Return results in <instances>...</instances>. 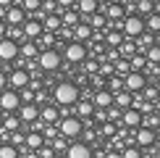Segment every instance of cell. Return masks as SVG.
Returning a JSON list of instances; mask_svg holds the SVG:
<instances>
[{
  "instance_id": "cell-24",
  "label": "cell",
  "mask_w": 160,
  "mask_h": 158,
  "mask_svg": "<svg viewBox=\"0 0 160 158\" xmlns=\"http://www.w3.org/2000/svg\"><path fill=\"white\" fill-rule=\"evenodd\" d=\"M76 11L87 18V16H92V13L100 11V3H97V0H76Z\"/></svg>"
},
{
  "instance_id": "cell-48",
  "label": "cell",
  "mask_w": 160,
  "mask_h": 158,
  "mask_svg": "<svg viewBox=\"0 0 160 158\" xmlns=\"http://www.w3.org/2000/svg\"><path fill=\"white\" fill-rule=\"evenodd\" d=\"M58 3V11H63V8H76V0H55Z\"/></svg>"
},
{
  "instance_id": "cell-50",
  "label": "cell",
  "mask_w": 160,
  "mask_h": 158,
  "mask_svg": "<svg viewBox=\"0 0 160 158\" xmlns=\"http://www.w3.org/2000/svg\"><path fill=\"white\" fill-rule=\"evenodd\" d=\"M152 111H155V113H160V95L155 97V103H152Z\"/></svg>"
},
{
  "instance_id": "cell-43",
  "label": "cell",
  "mask_w": 160,
  "mask_h": 158,
  "mask_svg": "<svg viewBox=\"0 0 160 158\" xmlns=\"http://www.w3.org/2000/svg\"><path fill=\"white\" fill-rule=\"evenodd\" d=\"M84 74L87 76H92V74H97V71H100V61H95V58H89V61H87V58H84Z\"/></svg>"
},
{
  "instance_id": "cell-5",
  "label": "cell",
  "mask_w": 160,
  "mask_h": 158,
  "mask_svg": "<svg viewBox=\"0 0 160 158\" xmlns=\"http://www.w3.org/2000/svg\"><path fill=\"white\" fill-rule=\"evenodd\" d=\"M121 32H123V37H126V40H137V37L144 32V18H142V16H137V13H126V16H123V26H121Z\"/></svg>"
},
{
  "instance_id": "cell-3",
  "label": "cell",
  "mask_w": 160,
  "mask_h": 158,
  "mask_svg": "<svg viewBox=\"0 0 160 158\" xmlns=\"http://www.w3.org/2000/svg\"><path fill=\"white\" fill-rule=\"evenodd\" d=\"M37 63H39V69H42L45 74H52V71H58V69H61L63 55H61V53H58L55 48H48V50H39Z\"/></svg>"
},
{
  "instance_id": "cell-46",
  "label": "cell",
  "mask_w": 160,
  "mask_h": 158,
  "mask_svg": "<svg viewBox=\"0 0 160 158\" xmlns=\"http://www.w3.org/2000/svg\"><path fill=\"white\" fill-rule=\"evenodd\" d=\"M68 142H71V140H66L63 134H58V137H55V142H52V150H55V153H66Z\"/></svg>"
},
{
  "instance_id": "cell-27",
  "label": "cell",
  "mask_w": 160,
  "mask_h": 158,
  "mask_svg": "<svg viewBox=\"0 0 160 158\" xmlns=\"http://www.w3.org/2000/svg\"><path fill=\"white\" fill-rule=\"evenodd\" d=\"M155 11V3H152V0H134V11L131 13H137V16H150V13Z\"/></svg>"
},
{
  "instance_id": "cell-8",
  "label": "cell",
  "mask_w": 160,
  "mask_h": 158,
  "mask_svg": "<svg viewBox=\"0 0 160 158\" xmlns=\"http://www.w3.org/2000/svg\"><path fill=\"white\" fill-rule=\"evenodd\" d=\"M144 84H147V74H144V71H129V74L123 76V90H129L131 95H134V92H142Z\"/></svg>"
},
{
  "instance_id": "cell-29",
  "label": "cell",
  "mask_w": 160,
  "mask_h": 158,
  "mask_svg": "<svg viewBox=\"0 0 160 158\" xmlns=\"http://www.w3.org/2000/svg\"><path fill=\"white\" fill-rule=\"evenodd\" d=\"M55 42H58L55 32H42V34L37 37V45H39L42 50H48V48H55Z\"/></svg>"
},
{
  "instance_id": "cell-52",
  "label": "cell",
  "mask_w": 160,
  "mask_h": 158,
  "mask_svg": "<svg viewBox=\"0 0 160 158\" xmlns=\"http://www.w3.org/2000/svg\"><path fill=\"white\" fill-rule=\"evenodd\" d=\"M16 0H0V8H8V5H13Z\"/></svg>"
},
{
  "instance_id": "cell-53",
  "label": "cell",
  "mask_w": 160,
  "mask_h": 158,
  "mask_svg": "<svg viewBox=\"0 0 160 158\" xmlns=\"http://www.w3.org/2000/svg\"><path fill=\"white\" fill-rule=\"evenodd\" d=\"M0 37H5V21L0 18Z\"/></svg>"
},
{
  "instance_id": "cell-41",
  "label": "cell",
  "mask_w": 160,
  "mask_h": 158,
  "mask_svg": "<svg viewBox=\"0 0 160 158\" xmlns=\"http://www.w3.org/2000/svg\"><path fill=\"white\" fill-rule=\"evenodd\" d=\"M121 158H142V148L134 145V142H129V145L121 150Z\"/></svg>"
},
{
  "instance_id": "cell-23",
  "label": "cell",
  "mask_w": 160,
  "mask_h": 158,
  "mask_svg": "<svg viewBox=\"0 0 160 158\" xmlns=\"http://www.w3.org/2000/svg\"><path fill=\"white\" fill-rule=\"evenodd\" d=\"M71 37H74V40H79V42H87V40L92 37V26L87 24V21H79L74 29H71Z\"/></svg>"
},
{
  "instance_id": "cell-36",
  "label": "cell",
  "mask_w": 160,
  "mask_h": 158,
  "mask_svg": "<svg viewBox=\"0 0 160 158\" xmlns=\"http://www.w3.org/2000/svg\"><path fill=\"white\" fill-rule=\"evenodd\" d=\"M142 127L158 129V127H160V113H155V111H150V113H142Z\"/></svg>"
},
{
  "instance_id": "cell-7",
  "label": "cell",
  "mask_w": 160,
  "mask_h": 158,
  "mask_svg": "<svg viewBox=\"0 0 160 158\" xmlns=\"http://www.w3.org/2000/svg\"><path fill=\"white\" fill-rule=\"evenodd\" d=\"M129 132H131L134 145H139V148H150V145L158 140L155 129H150V127H137V129H129Z\"/></svg>"
},
{
  "instance_id": "cell-9",
  "label": "cell",
  "mask_w": 160,
  "mask_h": 158,
  "mask_svg": "<svg viewBox=\"0 0 160 158\" xmlns=\"http://www.w3.org/2000/svg\"><path fill=\"white\" fill-rule=\"evenodd\" d=\"M66 158H92V145L84 140H71L66 148Z\"/></svg>"
},
{
  "instance_id": "cell-47",
  "label": "cell",
  "mask_w": 160,
  "mask_h": 158,
  "mask_svg": "<svg viewBox=\"0 0 160 158\" xmlns=\"http://www.w3.org/2000/svg\"><path fill=\"white\" fill-rule=\"evenodd\" d=\"M42 13H58V3L55 0H42V8H39Z\"/></svg>"
},
{
  "instance_id": "cell-55",
  "label": "cell",
  "mask_w": 160,
  "mask_h": 158,
  "mask_svg": "<svg viewBox=\"0 0 160 158\" xmlns=\"http://www.w3.org/2000/svg\"><path fill=\"white\" fill-rule=\"evenodd\" d=\"M97 3H100V5H108V3H113V0H97Z\"/></svg>"
},
{
  "instance_id": "cell-1",
  "label": "cell",
  "mask_w": 160,
  "mask_h": 158,
  "mask_svg": "<svg viewBox=\"0 0 160 158\" xmlns=\"http://www.w3.org/2000/svg\"><path fill=\"white\" fill-rule=\"evenodd\" d=\"M79 100V84L71 82V79H63L52 87V103L58 105H74Z\"/></svg>"
},
{
  "instance_id": "cell-31",
  "label": "cell",
  "mask_w": 160,
  "mask_h": 158,
  "mask_svg": "<svg viewBox=\"0 0 160 158\" xmlns=\"http://www.w3.org/2000/svg\"><path fill=\"white\" fill-rule=\"evenodd\" d=\"M129 69L131 71H144V69H147V58H144V53H134V55L129 58Z\"/></svg>"
},
{
  "instance_id": "cell-13",
  "label": "cell",
  "mask_w": 160,
  "mask_h": 158,
  "mask_svg": "<svg viewBox=\"0 0 160 158\" xmlns=\"http://www.w3.org/2000/svg\"><path fill=\"white\" fill-rule=\"evenodd\" d=\"M37 55H39L37 40H21V42H18V58H21V61H34Z\"/></svg>"
},
{
  "instance_id": "cell-33",
  "label": "cell",
  "mask_w": 160,
  "mask_h": 158,
  "mask_svg": "<svg viewBox=\"0 0 160 158\" xmlns=\"http://www.w3.org/2000/svg\"><path fill=\"white\" fill-rule=\"evenodd\" d=\"M3 129L8 132H16V129H21V118H18L16 113H5V118H3Z\"/></svg>"
},
{
  "instance_id": "cell-39",
  "label": "cell",
  "mask_w": 160,
  "mask_h": 158,
  "mask_svg": "<svg viewBox=\"0 0 160 158\" xmlns=\"http://www.w3.org/2000/svg\"><path fill=\"white\" fill-rule=\"evenodd\" d=\"M158 95H160V92H158V87H155V82H147V84L142 87V97H144L147 103H155Z\"/></svg>"
},
{
  "instance_id": "cell-22",
  "label": "cell",
  "mask_w": 160,
  "mask_h": 158,
  "mask_svg": "<svg viewBox=\"0 0 160 158\" xmlns=\"http://www.w3.org/2000/svg\"><path fill=\"white\" fill-rule=\"evenodd\" d=\"M79 21H82V13H79L76 8H63V11H61V24H63V26L74 29Z\"/></svg>"
},
{
  "instance_id": "cell-51",
  "label": "cell",
  "mask_w": 160,
  "mask_h": 158,
  "mask_svg": "<svg viewBox=\"0 0 160 158\" xmlns=\"http://www.w3.org/2000/svg\"><path fill=\"white\" fill-rule=\"evenodd\" d=\"M105 158H121V150H110V153L105 155Z\"/></svg>"
},
{
  "instance_id": "cell-20",
  "label": "cell",
  "mask_w": 160,
  "mask_h": 158,
  "mask_svg": "<svg viewBox=\"0 0 160 158\" xmlns=\"http://www.w3.org/2000/svg\"><path fill=\"white\" fill-rule=\"evenodd\" d=\"M42 145H45V134H42V132H37V129H26L24 148H29V150H39Z\"/></svg>"
},
{
  "instance_id": "cell-6",
  "label": "cell",
  "mask_w": 160,
  "mask_h": 158,
  "mask_svg": "<svg viewBox=\"0 0 160 158\" xmlns=\"http://www.w3.org/2000/svg\"><path fill=\"white\" fill-rule=\"evenodd\" d=\"M18 105H21V97H18V90H0V111L3 113H16Z\"/></svg>"
},
{
  "instance_id": "cell-38",
  "label": "cell",
  "mask_w": 160,
  "mask_h": 158,
  "mask_svg": "<svg viewBox=\"0 0 160 158\" xmlns=\"http://www.w3.org/2000/svg\"><path fill=\"white\" fill-rule=\"evenodd\" d=\"M0 158H18V148L13 142H0Z\"/></svg>"
},
{
  "instance_id": "cell-16",
  "label": "cell",
  "mask_w": 160,
  "mask_h": 158,
  "mask_svg": "<svg viewBox=\"0 0 160 158\" xmlns=\"http://www.w3.org/2000/svg\"><path fill=\"white\" fill-rule=\"evenodd\" d=\"M21 32H24V40H37L39 34H42V21H37L34 16L32 18H24V24H21Z\"/></svg>"
},
{
  "instance_id": "cell-44",
  "label": "cell",
  "mask_w": 160,
  "mask_h": 158,
  "mask_svg": "<svg viewBox=\"0 0 160 158\" xmlns=\"http://www.w3.org/2000/svg\"><path fill=\"white\" fill-rule=\"evenodd\" d=\"M121 113H123V108H118V105H110V108H105V116H108V121H121Z\"/></svg>"
},
{
  "instance_id": "cell-30",
  "label": "cell",
  "mask_w": 160,
  "mask_h": 158,
  "mask_svg": "<svg viewBox=\"0 0 160 158\" xmlns=\"http://www.w3.org/2000/svg\"><path fill=\"white\" fill-rule=\"evenodd\" d=\"M108 48H118V45L123 42V32H116V29H108L105 32V40H102Z\"/></svg>"
},
{
  "instance_id": "cell-21",
  "label": "cell",
  "mask_w": 160,
  "mask_h": 158,
  "mask_svg": "<svg viewBox=\"0 0 160 158\" xmlns=\"http://www.w3.org/2000/svg\"><path fill=\"white\" fill-rule=\"evenodd\" d=\"M39 121L42 124H58V103L55 105H52V100L45 103L42 108H39Z\"/></svg>"
},
{
  "instance_id": "cell-19",
  "label": "cell",
  "mask_w": 160,
  "mask_h": 158,
  "mask_svg": "<svg viewBox=\"0 0 160 158\" xmlns=\"http://www.w3.org/2000/svg\"><path fill=\"white\" fill-rule=\"evenodd\" d=\"M123 16H126V8H123L121 0H113V3L105 5V18H108V21H121Z\"/></svg>"
},
{
  "instance_id": "cell-2",
  "label": "cell",
  "mask_w": 160,
  "mask_h": 158,
  "mask_svg": "<svg viewBox=\"0 0 160 158\" xmlns=\"http://www.w3.org/2000/svg\"><path fill=\"white\" fill-rule=\"evenodd\" d=\"M82 129H84V121L76 118L74 113L58 118V132H61L66 140H79V137H82Z\"/></svg>"
},
{
  "instance_id": "cell-56",
  "label": "cell",
  "mask_w": 160,
  "mask_h": 158,
  "mask_svg": "<svg viewBox=\"0 0 160 158\" xmlns=\"http://www.w3.org/2000/svg\"><path fill=\"white\" fill-rule=\"evenodd\" d=\"M152 3H155V5H160V0H152Z\"/></svg>"
},
{
  "instance_id": "cell-37",
  "label": "cell",
  "mask_w": 160,
  "mask_h": 158,
  "mask_svg": "<svg viewBox=\"0 0 160 158\" xmlns=\"http://www.w3.org/2000/svg\"><path fill=\"white\" fill-rule=\"evenodd\" d=\"M116 132H118V124H116V121H102V124H100V129H97V134H102V137H116Z\"/></svg>"
},
{
  "instance_id": "cell-45",
  "label": "cell",
  "mask_w": 160,
  "mask_h": 158,
  "mask_svg": "<svg viewBox=\"0 0 160 158\" xmlns=\"http://www.w3.org/2000/svg\"><path fill=\"white\" fill-rule=\"evenodd\" d=\"M21 8L26 13H37L39 8H42V0H21Z\"/></svg>"
},
{
  "instance_id": "cell-42",
  "label": "cell",
  "mask_w": 160,
  "mask_h": 158,
  "mask_svg": "<svg viewBox=\"0 0 160 158\" xmlns=\"http://www.w3.org/2000/svg\"><path fill=\"white\" fill-rule=\"evenodd\" d=\"M5 37L13 40V42H21V40H24V32H21V26H8V24H5Z\"/></svg>"
},
{
  "instance_id": "cell-54",
  "label": "cell",
  "mask_w": 160,
  "mask_h": 158,
  "mask_svg": "<svg viewBox=\"0 0 160 158\" xmlns=\"http://www.w3.org/2000/svg\"><path fill=\"white\" fill-rule=\"evenodd\" d=\"M155 87H158V92H160V74L155 76Z\"/></svg>"
},
{
  "instance_id": "cell-10",
  "label": "cell",
  "mask_w": 160,
  "mask_h": 158,
  "mask_svg": "<svg viewBox=\"0 0 160 158\" xmlns=\"http://www.w3.org/2000/svg\"><path fill=\"white\" fill-rule=\"evenodd\" d=\"M16 116L21 118V127H26V124H34L39 118V105L37 103H21L16 111Z\"/></svg>"
},
{
  "instance_id": "cell-11",
  "label": "cell",
  "mask_w": 160,
  "mask_h": 158,
  "mask_svg": "<svg viewBox=\"0 0 160 158\" xmlns=\"http://www.w3.org/2000/svg\"><path fill=\"white\" fill-rule=\"evenodd\" d=\"M0 61L3 63L18 61V42H13L8 37H0Z\"/></svg>"
},
{
  "instance_id": "cell-12",
  "label": "cell",
  "mask_w": 160,
  "mask_h": 158,
  "mask_svg": "<svg viewBox=\"0 0 160 158\" xmlns=\"http://www.w3.org/2000/svg\"><path fill=\"white\" fill-rule=\"evenodd\" d=\"M24 18H26V11L21 8V5H8L5 13H3V21L8 24V26H21Z\"/></svg>"
},
{
  "instance_id": "cell-40",
  "label": "cell",
  "mask_w": 160,
  "mask_h": 158,
  "mask_svg": "<svg viewBox=\"0 0 160 158\" xmlns=\"http://www.w3.org/2000/svg\"><path fill=\"white\" fill-rule=\"evenodd\" d=\"M144 58H147V63H160V45L152 42L147 50H144Z\"/></svg>"
},
{
  "instance_id": "cell-15",
  "label": "cell",
  "mask_w": 160,
  "mask_h": 158,
  "mask_svg": "<svg viewBox=\"0 0 160 158\" xmlns=\"http://www.w3.org/2000/svg\"><path fill=\"white\" fill-rule=\"evenodd\" d=\"M71 111H74L76 118H82V121H89L92 113H95V105H92V100L87 97V100H76L74 105H71Z\"/></svg>"
},
{
  "instance_id": "cell-14",
  "label": "cell",
  "mask_w": 160,
  "mask_h": 158,
  "mask_svg": "<svg viewBox=\"0 0 160 158\" xmlns=\"http://www.w3.org/2000/svg\"><path fill=\"white\" fill-rule=\"evenodd\" d=\"M8 87L11 90H21V87H26V84H29V74H26V69H13V71H8Z\"/></svg>"
},
{
  "instance_id": "cell-18",
  "label": "cell",
  "mask_w": 160,
  "mask_h": 158,
  "mask_svg": "<svg viewBox=\"0 0 160 158\" xmlns=\"http://www.w3.org/2000/svg\"><path fill=\"white\" fill-rule=\"evenodd\" d=\"M121 127H126V129L142 127V113H139L137 108H123V113H121Z\"/></svg>"
},
{
  "instance_id": "cell-49",
  "label": "cell",
  "mask_w": 160,
  "mask_h": 158,
  "mask_svg": "<svg viewBox=\"0 0 160 158\" xmlns=\"http://www.w3.org/2000/svg\"><path fill=\"white\" fill-rule=\"evenodd\" d=\"M5 87H8V76H5L3 71H0V90H5Z\"/></svg>"
},
{
  "instance_id": "cell-32",
  "label": "cell",
  "mask_w": 160,
  "mask_h": 158,
  "mask_svg": "<svg viewBox=\"0 0 160 158\" xmlns=\"http://www.w3.org/2000/svg\"><path fill=\"white\" fill-rule=\"evenodd\" d=\"M113 105H118V108H131V92L129 90H121L113 95Z\"/></svg>"
},
{
  "instance_id": "cell-26",
  "label": "cell",
  "mask_w": 160,
  "mask_h": 158,
  "mask_svg": "<svg viewBox=\"0 0 160 158\" xmlns=\"http://www.w3.org/2000/svg\"><path fill=\"white\" fill-rule=\"evenodd\" d=\"M61 16H58V13H45V18H42V29L45 32H58L61 29Z\"/></svg>"
},
{
  "instance_id": "cell-28",
  "label": "cell",
  "mask_w": 160,
  "mask_h": 158,
  "mask_svg": "<svg viewBox=\"0 0 160 158\" xmlns=\"http://www.w3.org/2000/svg\"><path fill=\"white\" fill-rule=\"evenodd\" d=\"M84 21L89 24L92 29H108V18H105V13H100V11H97V13H92V16H87Z\"/></svg>"
},
{
  "instance_id": "cell-25",
  "label": "cell",
  "mask_w": 160,
  "mask_h": 158,
  "mask_svg": "<svg viewBox=\"0 0 160 158\" xmlns=\"http://www.w3.org/2000/svg\"><path fill=\"white\" fill-rule=\"evenodd\" d=\"M144 32L160 34V11H152L150 16H144Z\"/></svg>"
},
{
  "instance_id": "cell-35",
  "label": "cell",
  "mask_w": 160,
  "mask_h": 158,
  "mask_svg": "<svg viewBox=\"0 0 160 158\" xmlns=\"http://www.w3.org/2000/svg\"><path fill=\"white\" fill-rule=\"evenodd\" d=\"M105 87H108L113 95H116V92H121L123 90V76H118V74H110L108 76V82H105Z\"/></svg>"
},
{
  "instance_id": "cell-34",
  "label": "cell",
  "mask_w": 160,
  "mask_h": 158,
  "mask_svg": "<svg viewBox=\"0 0 160 158\" xmlns=\"http://www.w3.org/2000/svg\"><path fill=\"white\" fill-rule=\"evenodd\" d=\"M152 42H155V34H152V32H142V34H139V37L134 40V45H137V48L142 50V53L147 50V48H150Z\"/></svg>"
},
{
  "instance_id": "cell-4",
  "label": "cell",
  "mask_w": 160,
  "mask_h": 158,
  "mask_svg": "<svg viewBox=\"0 0 160 158\" xmlns=\"http://www.w3.org/2000/svg\"><path fill=\"white\" fill-rule=\"evenodd\" d=\"M87 55H89V50H87V45H84V42H79V40H71V42H66V48H63V61H66V63L79 66Z\"/></svg>"
},
{
  "instance_id": "cell-17",
  "label": "cell",
  "mask_w": 160,
  "mask_h": 158,
  "mask_svg": "<svg viewBox=\"0 0 160 158\" xmlns=\"http://www.w3.org/2000/svg\"><path fill=\"white\" fill-rule=\"evenodd\" d=\"M89 100H92V105H95V108H110V105H113V92H110L108 87L95 90Z\"/></svg>"
}]
</instances>
